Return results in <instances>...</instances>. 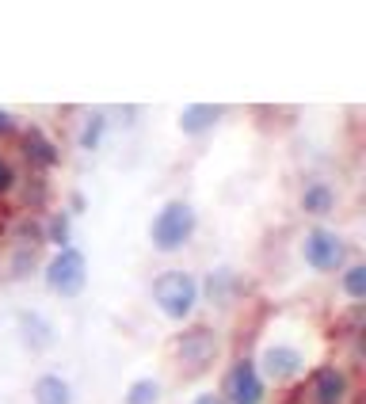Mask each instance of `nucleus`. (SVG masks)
I'll list each match as a JSON object with an SVG mask.
<instances>
[{
    "instance_id": "nucleus-13",
    "label": "nucleus",
    "mask_w": 366,
    "mask_h": 404,
    "mask_svg": "<svg viewBox=\"0 0 366 404\" xmlns=\"http://www.w3.org/2000/svg\"><path fill=\"white\" fill-rule=\"evenodd\" d=\"M344 290L351 297H363L366 294V267H363V263H355V267L344 274Z\"/></svg>"
},
{
    "instance_id": "nucleus-2",
    "label": "nucleus",
    "mask_w": 366,
    "mask_h": 404,
    "mask_svg": "<svg viewBox=\"0 0 366 404\" xmlns=\"http://www.w3.org/2000/svg\"><path fill=\"white\" fill-rule=\"evenodd\" d=\"M153 302L160 305V313L172 320L191 317L195 302H199V282L187 271H165L157 282H153Z\"/></svg>"
},
{
    "instance_id": "nucleus-8",
    "label": "nucleus",
    "mask_w": 366,
    "mask_h": 404,
    "mask_svg": "<svg viewBox=\"0 0 366 404\" xmlns=\"http://www.w3.org/2000/svg\"><path fill=\"white\" fill-rule=\"evenodd\" d=\"M344 393H347V378L340 374V370H321L317 374V382H313V401L317 404H340L344 401Z\"/></svg>"
},
{
    "instance_id": "nucleus-9",
    "label": "nucleus",
    "mask_w": 366,
    "mask_h": 404,
    "mask_svg": "<svg viewBox=\"0 0 366 404\" xmlns=\"http://www.w3.org/2000/svg\"><path fill=\"white\" fill-rule=\"evenodd\" d=\"M35 404H73V393L58 374H43L35 382Z\"/></svg>"
},
{
    "instance_id": "nucleus-5",
    "label": "nucleus",
    "mask_w": 366,
    "mask_h": 404,
    "mask_svg": "<svg viewBox=\"0 0 366 404\" xmlns=\"http://www.w3.org/2000/svg\"><path fill=\"white\" fill-rule=\"evenodd\" d=\"M305 260H309V267H317V271H336L340 263H344V240L336 237L332 229H313L305 237Z\"/></svg>"
},
{
    "instance_id": "nucleus-16",
    "label": "nucleus",
    "mask_w": 366,
    "mask_h": 404,
    "mask_svg": "<svg viewBox=\"0 0 366 404\" xmlns=\"http://www.w3.org/2000/svg\"><path fill=\"white\" fill-rule=\"evenodd\" d=\"M12 183H15V172H12V164H8L4 157H0V195H4V191L12 187Z\"/></svg>"
},
{
    "instance_id": "nucleus-6",
    "label": "nucleus",
    "mask_w": 366,
    "mask_h": 404,
    "mask_svg": "<svg viewBox=\"0 0 366 404\" xmlns=\"http://www.w3.org/2000/svg\"><path fill=\"white\" fill-rule=\"evenodd\" d=\"M302 370V355L294 347H267L264 351V374L275 378V382H287Z\"/></svg>"
},
{
    "instance_id": "nucleus-10",
    "label": "nucleus",
    "mask_w": 366,
    "mask_h": 404,
    "mask_svg": "<svg viewBox=\"0 0 366 404\" xmlns=\"http://www.w3.org/2000/svg\"><path fill=\"white\" fill-rule=\"evenodd\" d=\"M218 118H222V111H218V107H210V103H195V107H187L180 115V126H183V134H202L206 126H214Z\"/></svg>"
},
{
    "instance_id": "nucleus-1",
    "label": "nucleus",
    "mask_w": 366,
    "mask_h": 404,
    "mask_svg": "<svg viewBox=\"0 0 366 404\" xmlns=\"http://www.w3.org/2000/svg\"><path fill=\"white\" fill-rule=\"evenodd\" d=\"M191 233H195V210L187 206L183 199H172V202L160 206L157 217H153L149 237L160 252H176V248H183L187 240H191Z\"/></svg>"
},
{
    "instance_id": "nucleus-14",
    "label": "nucleus",
    "mask_w": 366,
    "mask_h": 404,
    "mask_svg": "<svg viewBox=\"0 0 366 404\" xmlns=\"http://www.w3.org/2000/svg\"><path fill=\"white\" fill-rule=\"evenodd\" d=\"M27 153H35V160H43V164H54V145L43 134H27Z\"/></svg>"
},
{
    "instance_id": "nucleus-17",
    "label": "nucleus",
    "mask_w": 366,
    "mask_h": 404,
    "mask_svg": "<svg viewBox=\"0 0 366 404\" xmlns=\"http://www.w3.org/2000/svg\"><path fill=\"white\" fill-rule=\"evenodd\" d=\"M195 404H225L218 393H202V397H195Z\"/></svg>"
},
{
    "instance_id": "nucleus-15",
    "label": "nucleus",
    "mask_w": 366,
    "mask_h": 404,
    "mask_svg": "<svg viewBox=\"0 0 366 404\" xmlns=\"http://www.w3.org/2000/svg\"><path fill=\"white\" fill-rule=\"evenodd\" d=\"M100 134H103V118L96 115L92 123H88V130H84V137H80V145H88V149H92V145H100Z\"/></svg>"
},
{
    "instance_id": "nucleus-3",
    "label": "nucleus",
    "mask_w": 366,
    "mask_h": 404,
    "mask_svg": "<svg viewBox=\"0 0 366 404\" xmlns=\"http://www.w3.org/2000/svg\"><path fill=\"white\" fill-rule=\"evenodd\" d=\"M88 282V263H84V252L80 248H61L58 256L50 260L46 267V286L61 297H77Z\"/></svg>"
},
{
    "instance_id": "nucleus-11",
    "label": "nucleus",
    "mask_w": 366,
    "mask_h": 404,
    "mask_svg": "<svg viewBox=\"0 0 366 404\" xmlns=\"http://www.w3.org/2000/svg\"><path fill=\"white\" fill-rule=\"evenodd\" d=\"M332 202H336V195H332L328 183H313V187H305V195H302V206L309 214H328Z\"/></svg>"
},
{
    "instance_id": "nucleus-7",
    "label": "nucleus",
    "mask_w": 366,
    "mask_h": 404,
    "mask_svg": "<svg viewBox=\"0 0 366 404\" xmlns=\"http://www.w3.org/2000/svg\"><path fill=\"white\" fill-rule=\"evenodd\" d=\"M210 355H214V336L206 332V328H195L191 336H183V343H180V359L187 362V366H206L210 362Z\"/></svg>"
},
{
    "instance_id": "nucleus-12",
    "label": "nucleus",
    "mask_w": 366,
    "mask_h": 404,
    "mask_svg": "<svg viewBox=\"0 0 366 404\" xmlns=\"http://www.w3.org/2000/svg\"><path fill=\"white\" fill-rule=\"evenodd\" d=\"M160 401V385L153 378H142L126 389V404H157Z\"/></svg>"
},
{
    "instance_id": "nucleus-18",
    "label": "nucleus",
    "mask_w": 366,
    "mask_h": 404,
    "mask_svg": "<svg viewBox=\"0 0 366 404\" xmlns=\"http://www.w3.org/2000/svg\"><path fill=\"white\" fill-rule=\"evenodd\" d=\"M8 126H12V118H8V115H4V111H0V134H4V130H8Z\"/></svg>"
},
{
    "instance_id": "nucleus-4",
    "label": "nucleus",
    "mask_w": 366,
    "mask_h": 404,
    "mask_svg": "<svg viewBox=\"0 0 366 404\" xmlns=\"http://www.w3.org/2000/svg\"><path fill=\"white\" fill-rule=\"evenodd\" d=\"M225 401L229 404H259L264 401V378L256 374L248 359L233 362L229 378H225Z\"/></svg>"
}]
</instances>
